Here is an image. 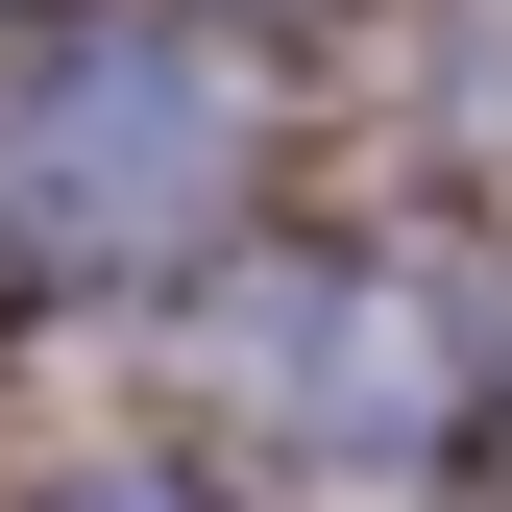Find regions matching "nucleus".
<instances>
[{"mask_svg":"<svg viewBox=\"0 0 512 512\" xmlns=\"http://www.w3.org/2000/svg\"><path fill=\"white\" fill-rule=\"evenodd\" d=\"M244 196V74L220 49H74V74H25V122H0V269L25 293H147L196 269Z\"/></svg>","mask_w":512,"mask_h":512,"instance_id":"1","label":"nucleus"},{"mask_svg":"<svg viewBox=\"0 0 512 512\" xmlns=\"http://www.w3.org/2000/svg\"><path fill=\"white\" fill-rule=\"evenodd\" d=\"M244 391H269L293 439H439V342H415V293H269L244 317Z\"/></svg>","mask_w":512,"mask_h":512,"instance_id":"2","label":"nucleus"},{"mask_svg":"<svg viewBox=\"0 0 512 512\" xmlns=\"http://www.w3.org/2000/svg\"><path fill=\"white\" fill-rule=\"evenodd\" d=\"M25 512H196L171 464H74V488H25Z\"/></svg>","mask_w":512,"mask_h":512,"instance_id":"3","label":"nucleus"}]
</instances>
